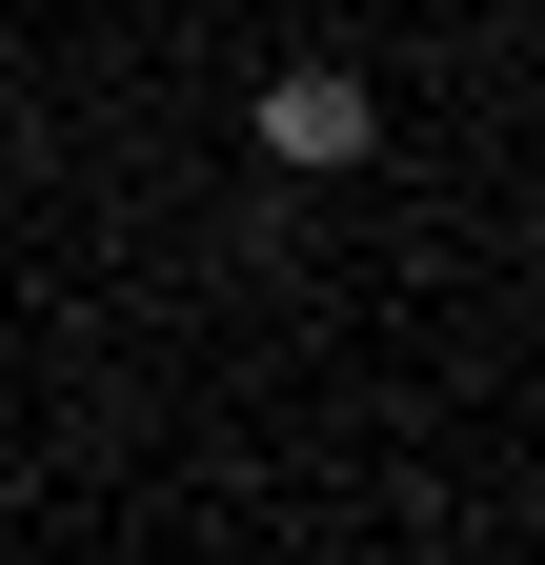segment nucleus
Listing matches in <instances>:
<instances>
[{"mask_svg": "<svg viewBox=\"0 0 545 565\" xmlns=\"http://www.w3.org/2000/svg\"><path fill=\"white\" fill-rule=\"evenodd\" d=\"M364 141H384V102L344 82V61H284V82H263V162H284V182H344Z\"/></svg>", "mask_w": 545, "mask_h": 565, "instance_id": "nucleus-1", "label": "nucleus"}]
</instances>
